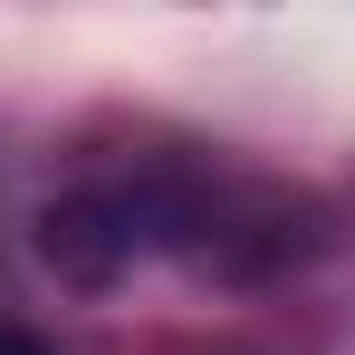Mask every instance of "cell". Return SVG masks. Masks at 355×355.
<instances>
[{"label": "cell", "mask_w": 355, "mask_h": 355, "mask_svg": "<svg viewBox=\"0 0 355 355\" xmlns=\"http://www.w3.org/2000/svg\"><path fill=\"white\" fill-rule=\"evenodd\" d=\"M39 250L58 259L77 288H106V279H125V269H135V240H125L116 192H106V182H96V192H67V202H49V211H39Z\"/></svg>", "instance_id": "obj_1"}, {"label": "cell", "mask_w": 355, "mask_h": 355, "mask_svg": "<svg viewBox=\"0 0 355 355\" xmlns=\"http://www.w3.org/2000/svg\"><path fill=\"white\" fill-rule=\"evenodd\" d=\"M0 355H49L39 336H19V327H0Z\"/></svg>", "instance_id": "obj_2"}]
</instances>
